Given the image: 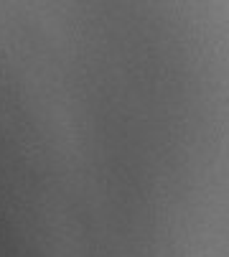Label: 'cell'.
I'll list each match as a JSON object with an SVG mask.
<instances>
[]
</instances>
